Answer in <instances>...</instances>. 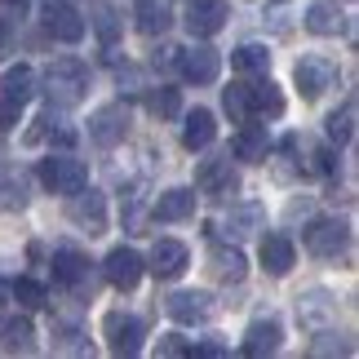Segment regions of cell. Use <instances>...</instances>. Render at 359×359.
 <instances>
[{"label": "cell", "mask_w": 359, "mask_h": 359, "mask_svg": "<svg viewBox=\"0 0 359 359\" xmlns=\"http://www.w3.org/2000/svg\"><path fill=\"white\" fill-rule=\"evenodd\" d=\"M89 89V72L80 58H53L45 67V93L53 107H76Z\"/></svg>", "instance_id": "obj_1"}, {"label": "cell", "mask_w": 359, "mask_h": 359, "mask_svg": "<svg viewBox=\"0 0 359 359\" xmlns=\"http://www.w3.org/2000/svg\"><path fill=\"white\" fill-rule=\"evenodd\" d=\"M36 173L53 196H76V191L89 187V169H85V160H76V156H45Z\"/></svg>", "instance_id": "obj_2"}, {"label": "cell", "mask_w": 359, "mask_h": 359, "mask_svg": "<svg viewBox=\"0 0 359 359\" xmlns=\"http://www.w3.org/2000/svg\"><path fill=\"white\" fill-rule=\"evenodd\" d=\"M102 337H107V346H111V355H137L142 351V320L129 315V311H107Z\"/></svg>", "instance_id": "obj_3"}, {"label": "cell", "mask_w": 359, "mask_h": 359, "mask_svg": "<svg viewBox=\"0 0 359 359\" xmlns=\"http://www.w3.org/2000/svg\"><path fill=\"white\" fill-rule=\"evenodd\" d=\"M45 32L53 40H62V45H76V40H85V18H80V9H72L67 0H45Z\"/></svg>", "instance_id": "obj_4"}, {"label": "cell", "mask_w": 359, "mask_h": 359, "mask_svg": "<svg viewBox=\"0 0 359 359\" xmlns=\"http://www.w3.org/2000/svg\"><path fill=\"white\" fill-rule=\"evenodd\" d=\"M196 191L200 196H213V200H226L240 191V173L231 169V156L226 160H204L196 169Z\"/></svg>", "instance_id": "obj_5"}, {"label": "cell", "mask_w": 359, "mask_h": 359, "mask_svg": "<svg viewBox=\"0 0 359 359\" xmlns=\"http://www.w3.org/2000/svg\"><path fill=\"white\" fill-rule=\"evenodd\" d=\"M142 253H133V248H111V253H107V262H102V275H107V284L111 288H124V293H129V288H137V280H142Z\"/></svg>", "instance_id": "obj_6"}, {"label": "cell", "mask_w": 359, "mask_h": 359, "mask_svg": "<svg viewBox=\"0 0 359 359\" xmlns=\"http://www.w3.org/2000/svg\"><path fill=\"white\" fill-rule=\"evenodd\" d=\"M124 133H129V107L124 102H111V107H98L89 120V137L98 147H116L124 142Z\"/></svg>", "instance_id": "obj_7"}, {"label": "cell", "mask_w": 359, "mask_h": 359, "mask_svg": "<svg viewBox=\"0 0 359 359\" xmlns=\"http://www.w3.org/2000/svg\"><path fill=\"white\" fill-rule=\"evenodd\" d=\"M173 53H177V72H182L191 85H213L217 80V67H222L217 49L196 45V49H173Z\"/></svg>", "instance_id": "obj_8"}, {"label": "cell", "mask_w": 359, "mask_h": 359, "mask_svg": "<svg viewBox=\"0 0 359 359\" xmlns=\"http://www.w3.org/2000/svg\"><path fill=\"white\" fill-rule=\"evenodd\" d=\"M187 262H191V253H187L182 240H156V248H151V257L142 266L156 275V280H177V275L187 271Z\"/></svg>", "instance_id": "obj_9"}, {"label": "cell", "mask_w": 359, "mask_h": 359, "mask_svg": "<svg viewBox=\"0 0 359 359\" xmlns=\"http://www.w3.org/2000/svg\"><path fill=\"white\" fill-rule=\"evenodd\" d=\"M346 244H351L346 222H333V217H324V222H311V226H306V248H311L315 257H337Z\"/></svg>", "instance_id": "obj_10"}, {"label": "cell", "mask_w": 359, "mask_h": 359, "mask_svg": "<svg viewBox=\"0 0 359 359\" xmlns=\"http://www.w3.org/2000/svg\"><path fill=\"white\" fill-rule=\"evenodd\" d=\"M293 80H297L302 98H320L324 89H333V80H337V67L328 62V58H302V62L293 67Z\"/></svg>", "instance_id": "obj_11"}, {"label": "cell", "mask_w": 359, "mask_h": 359, "mask_svg": "<svg viewBox=\"0 0 359 359\" xmlns=\"http://www.w3.org/2000/svg\"><path fill=\"white\" fill-rule=\"evenodd\" d=\"M226 27V0H191L187 5V32L191 36H217Z\"/></svg>", "instance_id": "obj_12"}, {"label": "cell", "mask_w": 359, "mask_h": 359, "mask_svg": "<svg viewBox=\"0 0 359 359\" xmlns=\"http://www.w3.org/2000/svg\"><path fill=\"white\" fill-rule=\"evenodd\" d=\"M164 311H169V320H177V324H204L213 315V297L209 293H173L169 302H164Z\"/></svg>", "instance_id": "obj_13"}, {"label": "cell", "mask_w": 359, "mask_h": 359, "mask_svg": "<svg viewBox=\"0 0 359 359\" xmlns=\"http://www.w3.org/2000/svg\"><path fill=\"white\" fill-rule=\"evenodd\" d=\"M67 213H72V222H80L89 236H102V231H107V200L98 196V191H89V196H85V191H76Z\"/></svg>", "instance_id": "obj_14"}, {"label": "cell", "mask_w": 359, "mask_h": 359, "mask_svg": "<svg viewBox=\"0 0 359 359\" xmlns=\"http://www.w3.org/2000/svg\"><path fill=\"white\" fill-rule=\"evenodd\" d=\"M280 337H284V328L280 320H257V324H248V333H244V355L248 359H262V355H275L280 351Z\"/></svg>", "instance_id": "obj_15"}, {"label": "cell", "mask_w": 359, "mask_h": 359, "mask_svg": "<svg viewBox=\"0 0 359 359\" xmlns=\"http://www.w3.org/2000/svg\"><path fill=\"white\" fill-rule=\"evenodd\" d=\"M306 32L311 36H341L346 32V13H341L333 0H315V5H306Z\"/></svg>", "instance_id": "obj_16"}, {"label": "cell", "mask_w": 359, "mask_h": 359, "mask_svg": "<svg viewBox=\"0 0 359 359\" xmlns=\"http://www.w3.org/2000/svg\"><path fill=\"white\" fill-rule=\"evenodd\" d=\"M85 271H89V262H85L80 248H72V244L53 248V280H58L62 288H76L80 280H85Z\"/></svg>", "instance_id": "obj_17"}, {"label": "cell", "mask_w": 359, "mask_h": 359, "mask_svg": "<svg viewBox=\"0 0 359 359\" xmlns=\"http://www.w3.org/2000/svg\"><path fill=\"white\" fill-rule=\"evenodd\" d=\"M191 213H196V191L187 187H173L156 200V222H187Z\"/></svg>", "instance_id": "obj_18"}, {"label": "cell", "mask_w": 359, "mask_h": 359, "mask_svg": "<svg viewBox=\"0 0 359 359\" xmlns=\"http://www.w3.org/2000/svg\"><path fill=\"white\" fill-rule=\"evenodd\" d=\"M213 137H217V120H213V111L196 107V111L187 116V124H182V147H187V151H204Z\"/></svg>", "instance_id": "obj_19"}, {"label": "cell", "mask_w": 359, "mask_h": 359, "mask_svg": "<svg viewBox=\"0 0 359 359\" xmlns=\"http://www.w3.org/2000/svg\"><path fill=\"white\" fill-rule=\"evenodd\" d=\"M293 262H297V248H293L288 236H266L262 240V266H266L271 275H288Z\"/></svg>", "instance_id": "obj_20"}, {"label": "cell", "mask_w": 359, "mask_h": 359, "mask_svg": "<svg viewBox=\"0 0 359 359\" xmlns=\"http://www.w3.org/2000/svg\"><path fill=\"white\" fill-rule=\"evenodd\" d=\"M0 346L27 355V351L36 346V328H32V320H27V315H9V320H0Z\"/></svg>", "instance_id": "obj_21"}, {"label": "cell", "mask_w": 359, "mask_h": 359, "mask_svg": "<svg viewBox=\"0 0 359 359\" xmlns=\"http://www.w3.org/2000/svg\"><path fill=\"white\" fill-rule=\"evenodd\" d=\"M133 22H137V32H142V36H164L173 18H169V5H164V0H137Z\"/></svg>", "instance_id": "obj_22"}, {"label": "cell", "mask_w": 359, "mask_h": 359, "mask_svg": "<svg viewBox=\"0 0 359 359\" xmlns=\"http://www.w3.org/2000/svg\"><path fill=\"white\" fill-rule=\"evenodd\" d=\"M36 93V72L27 62H18V67H9L5 76H0V98H13V102H27Z\"/></svg>", "instance_id": "obj_23"}, {"label": "cell", "mask_w": 359, "mask_h": 359, "mask_svg": "<svg viewBox=\"0 0 359 359\" xmlns=\"http://www.w3.org/2000/svg\"><path fill=\"white\" fill-rule=\"evenodd\" d=\"M209 262H213V275H217L222 284H240L244 271H248V262H244L240 248H213Z\"/></svg>", "instance_id": "obj_24"}, {"label": "cell", "mask_w": 359, "mask_h": 359, "mask_svg": "<svg viewBox=\"0 0 359 359\" xmlns=\"http://www.w3.org/2000/svg\"><path fill=\"white\" fill-rule=\"evenodd\" d=\"M231 67H236V72H248V76H266L271 72V49L266 45H240L231 53Z\"/></svg>", "instance_id": "obj_25"}, {"label": "cell", "mask_w": 359, "mask_h": 359, "mask_svg": "<svg viewBox=\"0 0 359 359\" xmlns=\"http://www.w3.org/2000/svg\"><path fill=\"white\" fill-rule=\"evenodd\" d=\"M236 160H244V164H257V160H266V151H271V137H266V129H244L240 137H236Z\"/></svg>", "instance_id": "obj_26"}, {"label": "cell", "mask_w": 359, "mask_h": 359, "mask_svg": "<svg viewBox=\"0 0 359 359\" xmlns=\"http://www.w3.org/2000/svg\"><path fill=\"white\" fill-rule=\"evenodd\" d=\"M248 102H253V116H280L284 111V93L271 85V80H257V85H248Z\"/></svg>", "instance_id": "obj_27"}, {"label": "cell", "mask_w": 359, "mask_h": 359, "mask_svg": "<svg viewBox=\"0 0 359 359\" xmlns=\"http://www.w3.org/2000/svg\"><path fill=\"white\" fill-rule=\"evenodd\" d=\"M147 111L160 116V120H173L177 111H182V98H177V89H169V85L147 89Z\"/></svg>", "instance_id": "obj_28"}, {"label": "cell", "mask_w": 359, "mask_h": 359, "mask_svg": "<svg viewBox=\"0 0 359 359\" xmlns=\"http://www.w3.org/2000/svg\"><path fill=\"white\" fill-rule=\"evenodd\" d=\"M222 107H226V116L236 120V124H248V120H253V102H248V85H226V89H222Z\"/></svg>", "instance_id": "obj_29"}, {"label": "cell", "mask_w": 359, "mask_h": 359, "mask_svg": "<svg viewBox=\"0 0 359 359\" xmlns=\"http://www.w3.org/2000/svg\"><path fill=\"white\" fill-rule=\"evenodd\" d=\"M355 137V102H346L341 111L328 116V142H337V147H346Z\"/></svg>", "instance_id": "obj_30"}, {"label": "cell", "mask_w": 359, "mask_h": 359, "mask_svg": "<svg viewBox=\"0 0 359 359\" xmlns=\"http://www.w3.org/2000/svg\"><path fill=\"white\" fill-rule=\"evenodd\" d=\"M13 297H18L22 311H40V306H45V288H40L36 280H18V284H13Z\"/></svg>", "instance_id": "obj_31"}, {"label": "cell", "mask_w": 359, "mask_h": 359, "mask_svg": "<svg viewBox=\"0 0 359 359\" xmlns=\"http://www.w3.org/2000/svg\"><path fill=\"white\" fill-rule=\"evenodd\" d=\"M257 222H262V209H257V204H248V209H240V213H231V217H226L231 236H248V231H253Z\"/></svg>", "instance_id": "obj_32"}, {"label": "cell", "mask_w": 359, "mask_h": 359, "mask_svg": "<svg viewBox=\"0 0 359 359\" xmlns=\"http://www.w3.org/2000/svg\"><path fill=\"white\" fill-rule=\"evenodd\" d=\"M93 27H98V36L111 45L116 40V9L111 5H93Z\"/></svg>", "instance_id": "obj_33"}, {"label": "cell", "mask_w": 359, "mask_h": 359, "mask_svg": "<svg viewBox=\"0 0 359 359\" xmlns=\"http://www.w3.org/2000/svg\"><path fill=\"white\" fill-rule=\"evenodd\" d=\"M18 120H22V102H13V98H0V133H9Z\"/></svg>", "instance_id": "obj_34"}, {"label": "cell", "mask_w": 359, "mask_h": 359, "mask_svg": "<svg viewBox=\"0 0 359 359\" xmlns=\"http://www.w3.org/2000/svg\"><path fill=\"white\" fill-rule=\"evenodd\" d=\"M311 169H315V173H333V147L311 151Z\"/></svg>", "instance_id": "obj_35"}, {"label": "cell", "mask_w": 359, "mask_h": 359, "mask_svg": "<svg viewBox=\"0 0 359 359\" xmlns=\"http://www.w3.org/2000/svg\"><path fill=\"white\" fill-rule=\"evenodd\" d=\"M187 351H191V346H187L182 337H164V341H160V355H187Z\"/></svg>", "instance_id": "obj_36"}, {"label": "cell", "mask_w": 359, "mask_h": 359, "mask_svg": "<svg viewBox=\"0 0 359 359\" xmlns=\"http://www.w3.org/2000/svg\"><path fill=\"white\" fill-rule=\"evenodd\" d=\"M196 355H204V359H217V355H226V351L217 346V341H200V346H196Z\"/></svg>", "instance_id": "obj_37"}, {"label": "cell", "mask_w": 359, "mask_h": 359, "mask_svg": "<svg viewBox=\"0 0 359 359\" xmlns=\"http://www.w3.org/2000/svg\"><path fill=\"white\" fill-rule=\"evenodd\" d=\"M9 36H13V22H9V18H0V53L9 49Z\"/></svg>", "instance_id": "obj_38"}, {"label": "cell", "mask_w": 359, "mask_h": 359, "mask_svg": "<svg viewBox=\"0 0 359 359\" xmlns=\"http://www.w3.org/2000/svg\"><path fill=\"white\" fill-rule=\"evenodd\" d=\"M5 5H22V0H5Z\"/></svg>", "instance_id": "obj_39"}]
</instances>
